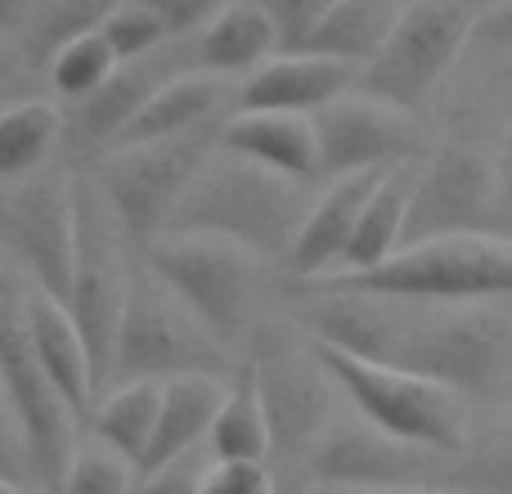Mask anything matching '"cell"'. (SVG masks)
<instances>
[{
	"label": "cell",
	"mask_w": 512,
	"mask_h": 494,
	"mask_svg": "<svg viewBox=\"0 0 512 494\" xmlns=\"http://www.w3.org/2000/svg\"><path fill=\"white\" fill-rule=\"evenodd\" d=\"M243 360L256 373V391L270 423V472L279 481V494H306L310 463L337 423L342 387L315 355L310 337L288 333L283 324H256Z\"/></svg>",
	"instance_id": "obj_1"
},
{
	"label": "cell",
	"mask_w": 512,
	"mask_h": 494,
	"mask_svg": "<svg viewBox=\"0 0 512 494\" xmlns=\"http://www.w3.org/2000/svg\"><path fill=\"white\" fill-rule=\"evenodd\" d=\"M310 203H315L310 180L283 176L234 149H216L194 176L189 194L180 198L171 230L221 234L261 261H288Z\"/></svg>",
	"instance_id": "obj_2"
},
{
	"label": "cell",
	"mask_w": 512,
	"mask_h": 494,
	"mask_svg": "<svg viewBox=\"0 0 512 494\" xmlns=\"http://www.w3.org/2000/svg\"><path fill=\"white\" fill-rule=\"evenodd\" d=\"M391 364L454 396H490L512 369V315L499 301H405Z\"/></svg>",
	"instance_id": "obj_3"
},
{
	"label": "cell",
	"mask_w": 512,
	"mask_h": 494,
	"mask_svg": "<svg viewBox=\"0 0 512 494\" xmlns=\"http://www.w3.org/2000/svg\"><path fill=\"white\" fill-rule=\"evenodd\" d=\"M27 292L32 279L9 265H0V391L18 418V432L27 445V468H32L36 494L54 490L77 454V409L50 378L41 351L32 342L27 324Z\"/></svg>",
	"instance_id": "obj_4"
},
{
	"label": "cell",
	"mask_w": 512,
	"mask_h": 494,
	"mask_svg": "<svg viewBox=\"0 0 512 494\" xmlns=\"http://www.w3.org/2000/svg\"><path fill=\"white\" fill-rule=\"evenodd\" d=\"M234 355L149 265L131 274L126 283V306L122 324H117L113 346V378L117 382H167L180 373H216V378H234Z\"/></svg>",
	"instance_id": "obj_5"
},
{
	"label": "cell",
	"mask_w": 512,
	"mask_h": 494,
	"mask_svg": "<svg viewBox=\"0 0 512 494\" xmlns=\"http://www.w3.org/2000/svg\"><path fill=\"white\" fill-rule=\"evenodd\" d=\"M144 265L221 337L230 351H243L256 333L261 297V256L221 234L167 230L144 247Z\"/></svg>",
	"instance_id": "obj_6"
},
{
	"label": "cell",
	"mask_w": 512,
	"mask_h": 494,
	"mask_svg": "<svg viewBox=\"0 0 512 494\" xmlns=\"http://www.w3.org/2000/svg\"><path fill=\"white\" fill-rule=\"evenodd\" d=\"M221 126L225 122L189 135H167V140L122 144V149L99 158L95 176L104 185V198L113 207L117 225H122L126 243L149 247L171 230L180 198L189 194L207 158L221 149Z\"/></svg>",
	"instance_id": "obj_7"
},
{
	"label": "cell",
	"mask_w": 512,
	"mask_h": 494,
	"mask_svg": "<svg viewBox=\"0 0 512 494\" xmlns=\"http://www.w3.org/2000/svg\"><path fill=\"white\" fill-rule=\"evenodd\" d=\"M315 355L328 364L337 378L342 396L364 423L382 427L387 436L427 445L441 454H463L468 450V427H463V396L445 391L441 382L418 378L396 364H373L351 351H337L328 342H310Z\"/></svg>",
	"instance_id": "obj_8"
},
{
	"label": "cell",
	"mask_w": 512,
	"mask_h": 494,
	"mask_svg": "<svg viewBox=\"0 0 512 494\" xmlns=\"http://www.w3.org/2000/svg\"><path fill=\"white\" fill-rule=\"evenodd\" d=\"M328 279L405 301H512V243L486 230L450 234L400 247L378 270L328 274Z\"/></svg>",
	"instance_id": "obj_9"
},
{
	"label": "cell",
	"mask_w": 512,
	"mask_h": 494,
	"mask_svg": "<svg viewBox=\"0 0 512 494\" xmlns=\"http://www.w3.org/2000/svg\"><path fill=\"white\" fill-rule=\"evenodd\" d=\"M122 243L126 234L108 207L99 176H77V270H72L68 310L86 337L90 355H95L99 396L113 378L117 324H122L126 283H131V274L122 270Z\"/></svg>",
	"instance_id": "obj_10"
},
{
	"label": "cell",
	"mask_w": 512,
	"mask_h": 494,
	"mask_svg": "<svg viewBox=\"0 0 512 494\" xmlns=\"http://www.w3.org/2000/svg\"><path fill=\"white\" fill-rule=\"evenodd\" d=\"M472 27L477 18L454 0H409L396 32L360 72V90L418 117L463 54V45L472 41Z\"/></svg>",
	"instance_id": "obj_11"
},
{
	"label": "cell",
	"mask_w": 512,
	"mask_h": 494,
	"mask_svg": "<svg viewBox=\"0 0 512 494\" xmlns=\"http://www.w3.org/2000/svg\"><path fill=\"white\" fill-rule=\"evenodd\" d=\"M0 243L32 288L68 301L77 270V176L36 171L0 198Z\"/></svg>",
	"instance_id": "obj_12"
},
{
	"label": "cell",
	"mask_w": 512,
	"mask_h": 494,
	"mask_svg": "<svg viewBox=\"0 0 512 494\" xmlns=\"http://www.w3.org/2000/svg\"><path fill=\"white\" fill-rule=\"evenodd\" d=\"M499 207V167L468 144H441L432 158L418 162L409 189L405 247L477 234Z\"/></svg>",
	"instance_id": "obj_13"
},
{
	"label": "cell",
	"mask_w": 512,
	"mask_h": 494,
	"mask_svg": "<svg viewBox=\"0 0 512 494\" xmlns=\"http://www.w3.org/2000/svg\"><path fill=\"white\" fill-rule=\"evenodd\" d=\"M310 122H315V144H319V180L418 162V149H423L418 117L405 113V108L382 104V99L364 95V90L333 99Z\"/></svg>",
	"instance_id": "obj_14"
},
{
	"label": "cell",
	"mask_w": 512,
	"mask_h": 494,
	"mask_svg": "<svg viewBox=\"0 0 512 494\" xmlns=\"http://www.w3.org/2000/svg\"><path fill=\"white\" fill-rule=\"evenodd\" d=\"M450 459L427 445L387 436L373 423H342L324 436L315 463H310V486H450ZM454 490V486H450Z\"/></svg>",
	"instance_id": "obj_15"
},
{
	"label": "cell",
	"mask_w": 512,
	"mask_h": 494,
	"mask_svg": "<svg viewBox=\"0 0 512 494\" xmlns=\"http://www.w3.org/2000/svg\"><path fill=\"white\" fill-rule=\"evenodd\" d=\"M194 36H171L167 45L140 54V59H122L117 72L95 90V95L77 99L63 113V144L72 153H99L104 158L122 131L135 122L144 104L158 95L167 81H176L180 72H194Z\"/></svg>",
	"instance_id": "obj_16"
},
{
	"label": "cell",
	"mask_w": 512,
	"mask_h": 494,
	"mask_svg": "<svg viewBox=\"0 0 512 494\" xmlns=\"http://www.w3.org/2000/svg\"><path fill=\"white\" fill-rule=\"evenodd\" d=\"M360 86V68L310 50H279L270 63L239 81V108H265V113H301L315 117L333 99Z\"/></svg>",
	"instance_id": "obj_17"
},
{
	"label": "cell",
	"mask_w": 512,
	"mask_h": 494,
	"mask_svg": "<svg viewBox=\"0 0 512 494\" xmlns=\"http://www.w3.org/2000/svg\"><path fill=\"white\" fill-rule=\"evenodd\" d=\"M378 176L382 171H360V176H337L324 185V194L310 203L306 225H301L297 243H292V256H288V270L297 274V279H324V274L342 270V256H346V247H351L355 221H360Z\"/></svg>",
	"instance_id": "obj_18"
},
{
	"label": "cell",
	"mask_w": 512,
	"mask_h": 494,
	"mask_svg": "<svg viewBox=\"0 0 512 494\" xmlns=\"http://www.w3.org/2000/svg\"><path fill=\"white\" fill-rule=\"evenodd\" d=\"M239 108V81L230 77H212V72H180L176 81L158 90L149 104L135 113V122L122 131V144H144V140H167V135H189L203 131V126H216ZM108 149V153H113Z\"/></svg>",
	"instance_id": "obj_19"
},
{
	"label": "cell",
	"mask_w": 512,
	"mask_h": 494,
	"mask_svg": "<svg viewBox=\"0 0 512 494\" xmlns=\"http://www.w3.org/2000/svg\"><path fill=\"white\" fill-rule=\"evenodd\" d=\"M27 324H32V342L41 351L50 378L68 396V405L77 409V418H90V409L99 400V373H95V355H90L68 301L32 288L27 292Z\"/></svg>",
	"instance_id": "obj_20"
},
{
	"label": "cell",
	"mask_w": 512,
	"mask_h": 494,
	"mask_svg": "<svg viewBox=\"0 0 512 494\" xmlns=\"http://www.w3.org/2000/svg\"><path fill=\"white\" fill-rule=\"evenodd\" d=\"M221 149L274 167L283 176L319 180L315 122L301 113H265V108H234L221 126Z\"/></svg>",
	"instance_id": "obj_21"
},
{
	"label": "cell",
	"mask_w": 512,
	"mask_h": 494,
	"mask_svg": "<svg viewBox=\"0 0 512 494\" xmlns=\"http://www.w3.org/2000/svg\"><path fill=\"white\" fill-rule=\"evenodd\" d=\"M283 50V36L274 18L256 0H230L203 32L194 36V63L198 72L243 81L261 63H270Z\"/></svg>",
	"instance_id": "obj_22"
},
{
	"label": "cell",
	"mask_w": 512,
	"mask_h": 494,
	"mask_svg": "<svg viewBox=\"0 0 512 494\" xmlns=\"http://www.w3.org/2000/svg\"><path fill=\"white\" fill-rule=\"evenodd\" d=\"M225 396H230V378H216V373H180V378L162 382L158 427H153V441L140 472H153L167 459H176V454L203 445L212 436V423L221 414Z\"/></svg>",
	"instance_id": "obj_23"
},
{
	"label": "cell",
	"mask_w": 512,
	"mask_h": 494,
	"mask_svg": "<svg viewBox=\"0 0 512 494\" xmlns=\"http://www.w3.org/2000/svg\"><path fill=\"white\" fill-rule=\"evenodd\" d=\"M414 171L418 162H400V167L382 171L378 185H373L369 203H364L360 221H355L351 247L342 256V270L337 274H364L378 270L382 261L405 247V216H409V189H414Z\"/></svg>",
	"instance_id": "obj_24"
},
{
	"label": "cell",
	"mask_w": 512,
	"mask_h": 494,
	"mask_svg": "<svg viewBox=\"0 0 512 494\" xmlns=\"http://www.w3.org/2000/svg\"><path fill=\"white\" fill-rule=\"evenodd\" d=\"M400 14H405V0H333L315 32L301 41V50L355 63L364 72L373 54L387 45V36L396 32Z\"/></svg>",
	"instance_id": "obj_25"
},
{
	"label": "cell",
	"mask_w": 512,
	"mask_h": 494,
	"mask_svg": "<svg viewBox=\"0 0 512 494\" xmlns=\"http://www.w3.org/2000/svg\"><path fill=\"white\" fill-rule=\"evenodd\" d=\"M158 409H162V382H117L99 396V409H90V427L95 436L117 450L122 459L135 463L140 472L144 454H149V441H153V427H158Z\"/></svg>",
	"instance_id": "obj_26"
},
{
	"label": "cell",
	"mask_w": 512,
	"mask_h": 494,
	"mask_svg": "<svg viewBox=\"0 0 512 494\" xmlns=\"http://www.w3.org/2000/svg\"><path fill=\"white\" fill-rule=\"evenodd\" d=\"M207 445H212L216 463H270V423H265V405L248 360H239L234 369L230 396L216 414Z\"/></svg>",
	"instance_id": "obj_27"
},
{
	"label": "cell",
	"mask_w": 512,
	"mask_h": 494,
	"mask_svg": "<svg viewBox=\"0 0 512 494\" xmlns=\"http://www.w3.org/2000/svg\"><path fill=\"white\" fill-rule=\"evenodd\" d=\"M63 144V113L45 99L0 108V180H23L50 162Z\"/></svg>",
	"instance_id": "obj_28"
},
{
	"label": "cell",
	"mask_w": 512,
	"mask_h": 494,
	"mask_svg": "<svg viewBox=\"0 0 512 494\" xmlns=\"http://www.w3.org/2000/svg\"><path fill=\"white\" fill-rule=\"evenodd\" d=\"M117 5H122V0H36L27 27L18 32V50H23L27 63L50 68V59L63 45L99 32Z\"/></svg>",
	"instance_id": "obj_29"
},
{
	"label": "cell",
	"mask_w": 512,
	"mask_h": 494,
	"mask_svg": "<svg viewBox=\"0 0 512 494\" xmlns=\"http://www.w3.org/2000/svg\"><path fill=\"white\" fill-rule=\"evenodd\" d=\"M117 50L108 45V36L104 32H90V36H81V41H72V45H63L59 54L50 59V86L59 90L68 104H77V99H86V95H95L99 86H104L108 77L117 72Z\"/></svg>",
	"instance_id": "obj_30"
},
{
	"label": "cell",
	"mask_w": 512,
	"mask_h": 494,
	"mask_svg": "<svg viewBox=\"0 0 512 494\" xmlns=\"http://www.w3.org/2000/svg\"><path fill=\"white\" fill-rule=\"evenodd\" d=\"M135 463L122 459L117 450H108L104 441H81L77 454H72L68 472L54 490L45 494H135Z\"/></svg>",
	"instance_id": "obj_31"
},
{
	"label": "cell",
	"mask_w": 512,
	"mask_h": 494,
	"mask_svg": "<svg viewBox=\"0 0 512 494\" xmlns=\"http://www.w3.org/2000/svg\"><path fill=\"white\" fill-rule=\"evenodd\" d=\"M99 32L108 36L117 59H140V54H149V50H158V45L171 41V27L162 23L149 5H140V0H122Z\"/></svg>",
	"instance_id": "obj_32"
},
{
	"label": "cell",
	"mask_w": 512,
	"mask_h": 494,
	"mask_svg": "<svg viewBox=\"0 0 512 494\" xmlns=\"http://www.w3.org/2000/svg\"><path fill=\"white\" fill-rule=\"evenodd\" d=\"M212 468H216V454H212V445L203 441V445H194V450L167 459L162 468L140 472V477H135V494H203Z\"/></svg>",
	"instance_id": "obj_33"
},
{
	"label": "cell",
	"mask_w": 512,
	"mask_h": 494,
	"mask_svg": "<svg viewBox=\"0 0 512 494\" xmlns=\"http://www.w3.org/2000/svg\"><path fill=\"white\" fill-rule=\"evenodd\" d=\"M454 490L472 494H512V432H499L490 445H481L468 463H454Z\"/></svg>",
	"instance_id": "obj_34"
},
{
	"label": "cell",
	"mask_w": 512,
	"mask_h": 494,
	"mask_svg": "<svg viewBox=\"0 0 512 494\" xmlns=\"http://www.w3.org/2000/svg\"><path fill=\"white\" fill-rule=\"evenodd\" d=\"M256 5L274 18V27L283 36V50H301V41L315 32V23L328 14L333 0H256Z\"/></svg>",
	"instance_id": "obj_35"
},
{
	"label": "cell",
	"mask_w": 512,
	"mask_h": 494,
	"mask_svg": "<svg viewBox=\"0 0 512 494\" xmlns=\"http://www.w3.org/2000/svg\"><path fill=\"white\" fill-rule=\"evenodd\" d=\"M203 494H279L270 463H216Z\"/></svg>",
	"instance_id": "obj_36"
},
{
	"label": "cell",
	"mask_w": 512,
	"mask_h": 494,
	"mask_svg": "<svg viewBox=\"0 0 512 494\" xmlns=\"http://www.w3.org/2000/svg\"><path fill=\"white\" fill-rule=\"evenodd\" d=\"M140 5H149L171 27V36H198L230 0H140Z\"/></svg>",
	"instance_id": "obj_37"
},
{
	"label": "cell",
	"mask_w": 512,
	"mask_h": 494,
	"mask_svg": "<svg viewBox=\"0 0 512 494\" xmlns=\"http://www.w3.org/2000/svg\"><path fill=\"white\" fill-rule=\"evenodd\" d=\"M0 477L32 481V468H27V445H23V432H18V418H14V409H9L5 391H0Z\"/></svg>",
	"instance_id": "obj_38"
},
{
	"label": "cell",
	"mask_w": 512,
	"mask_h": 494,
	"mask_svg": "<svg viewBox=\"0 0 512 494\" xmlns=\"http://www.w3.org/2000/svg\"><path fill=\"white\" fill-rule=\"evenodd\" d=\"M472 41L486 45H512V0H495L472 27Z\"/></svg>",
	"instance_id": "obj_39"
},
{
	"label": "cell",
	"mask_w": 512,
	"mask_h": 494,
	"mask_svg": "<svg viewBox=\"0 0 512 494\" xmlns=\"http://www.w3.org/2000/svg\"><path fill=\"white\" fill-rule=\"evenodd\" d=\"M306 494H472L450 486H310Z\"/></svg>",
	"instance_id": "obj_40"
},
{
	"label": "cell",
	"mask_w": 512,
	"mask_h": 494,
	"mask_svg": "<svg viewBox=\"0 0 512 494\" xmlns=\"http://www.w3.org/2000/svg\"><path fill=\"white\" fill-rule=\"evenodd\" d=\"M36 0H0V36H18L32 18Z\"/></svg>",
	"instance_id": "obj_41"
},
{
	"label": "cell",
	"mask_w": 512,
	"mask_h": 494,
	"mask_svg": "<svg viewBox=\"0 0 512 494\" xmlns=\"http://www.w3.org/2000/svg\"><path fill=\"white\" fill-rule=\"evenodd\" d=\"M23 50H18V41H9V36H0V86H5L9 77H14L18 68H23Z\"/></svg>",
	"instance_id": "obj_42"
},
{
	"label": "cell",
	"mask_w": 512,
	"mask_h": 494,
	"mask_svg": "<svg viewBox=\"0 0 512 494\" xmlns=\"http://www.w3.org/2000/svg\"><path fill=\"white\" fill-rule=\"evenodd\" d=\"M499 198H508L512 203V126H508V135H504V149H499Z\"/></svg>",
	"instance_id": "obj_43"
},
{
	"label": "cell",
	"mask_w": 512,
	"mask_h": 494,
	"mask_svg": "<svg viewBox=\"0 0 512 494\" xmlns=\"http://www.w3.org/2000/svg\"><path fill=\"white\" fill-rule=\"evenodd\" d=\"M18 486H23V481H9V477H0V494H23Z\"/></svg>",
	"instance_id": "obj_44"
},
{
	"label": "cell",
	"mask_w": 512,
	"mask_h": 494,
	"mask_svg": "<svg viewBox=\"0 0 512 494\" xmlns=\"http://www.w3.org/2000/svg\"><path fill=\"white\" fill-rule=\"evenodd\" d=\"M0 108H5V104H0Z\"/></svg>",
	"instance_id": "obj_45"
}]
</instances>
